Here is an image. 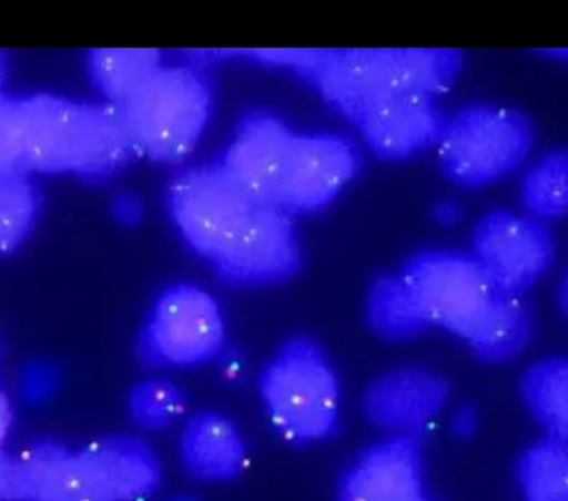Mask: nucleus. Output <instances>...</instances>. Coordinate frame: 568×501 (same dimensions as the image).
<instances>
[{"mask_svg": "<svg viewBox=\"0 0 568 501\" xmlns=\"http://www.w3.org/2000/svg\"><path fill=\"white\" fill-rule=\"evenodd\" d=\"M521 198L530 216L559 218L568 207V153L555 149L536 160L521 180Z\"/></svg>", "mask_w": 568, "mask_h": 501, "instance_id": "19", "label": "nucleus"}, {"mask_svg": "<svg viewBox=\"0 0 568 501\" xmlns=\"http://www.w3.org/2000/svg\"><path fill=\"white\" fill-rule=\"evenodd\" d=\"M449 386L437 372L416 366L390 369L365 389V417L388 434L416 437L445 407Z\"/></svg>", "mask_w": 568, "mask_h": 501, "instance_id": "12", "label": "nucleus"}, {"mask_svg": "<svg viewBox=\"0 0 568 501\" xmlns=\"http://www.w3.org/2000/svg\"><path fill=\"white\" fill-rule=\"evenodd\" d=\"M10 141L17 171H103L131 147L116 106H90L55 99L12 101Z\"/></svg>", "mask_w": 568, "mask_h": 501, "instance_id": "5", "label": "nucleus"}, {"mask_svg": "<svg viewBox=\"0 0 568 501\" xmlns=\"http://www.w3.org/2000/svg\"><path fill=\"white\" fill-rule=\"evenodd\" d=\"M256 392L271 429L290 446L316 444L337 428L339 379L311 336H290L271 352L257 374Z\"/></svg>", "mask_w": 568, "mask_h": 501, "instance_id": "6", "label": "nucleus"}, {"mask_svg": "<svg viewBox=\"0 0 568 501\" xmlns=\"http://www.w3.org/2000/svg\"><path fill=\"white\" fill-rule=\"evenodd\" d=\"M34 212V193L21 175L0 174V254L12 250L22 241Z\"/></svg>", "mask_w": 568, "mask_h": 501, "instance_id": "22", "label": "nucleus"}, {"mask_svg": "<svg viewBox=\"0 0 568 501\" xmlns=\"http://www.w3.org/2000/svg\"><path fill=\"white\" fill-rule=\"evenodd\" d=\"M424 497L423 459L416 437L388 434L342 474L336 501H416Z\"/></svg>", "mask_w": 568, "mask_h": 501, "instance_id": "13", "label": "nucleus"}, {"mask_svg": "<svg viewBox=\"0 0 568 501\" xmlns=\"http://www.w3.org/2000/svg\"><path fill=\"white\" fill-rule=\"evenodd\" d=\"M126 406L136 428L145 432H159L182 418L186 400L182 389L172 380L149 377L131 387Z\"/></svg>", "mask_w": 568, "mask_h": 501, "instance_id": "20", "label": "nucleus"}, {"mask_svg": "<svg viewBox=\"0 0 568 501\" xmlns=\"http://www.w3.org/2000/svg\"><path fill=\"white\" fill-rule=\"evenodd\" d=\"M355 145L336 134H297L271 119L244 125L224 168L242 185L290 215L331 204L359 167Z\"/></svg>", "mask_w": 568, "mask_h": 501, "instance_id": "3", "label": "nucleus"}, {"mask_svg": "<svg viewBox=\"0 0 568 501\" xmlns=\"http://www.w3.org/2000/svg\"><path fill=\"white\" fill-rule=\"evenodd\" d=\"M365 316L381 338L399 341L427 329L395 272L375 279L365 298Z\"/></svg>", "mask_w": 568, "mask_h": 501, "instance_id": "17", "label": "nucleus"}, {"mask_svg": "<svg viewBox=\"0 0 568 501\" xmlns=\"http://www.w3.org/2000/svg\"><path fill=\"white\" fill-rule=\"evenodd\" d=\"M458 50L446 48H347L305 50L306 69L328 103L351 120L384 98L446 92L460 68Z\"/></svg>", "mask_w": 568, "mask_h": 501, "instance_id": "4", "label": "nucleus"}, {"mask_svg": "<svg viewBox=\"0 0 568 501\" xmlns=\"http://www.w3.org/2000/svg\"><path fill=\"white\" fill-rule=\"evenodd\" d=\"M0 67H1V64H0ZM0 75H1V68H0Z\"/></svg>", "mask_w": 568, "mask_h": 501, "instance_id": "26", "label": "nucleus"}, {"mask_svg": "<svg viewBox=\"0 0 568 501\" xmlns=\"http://www.w3.org/2000/svg\"><path fill=\"white\" fill-rule=\"evenodd\" d=\"M115 106L132 149L155 159L175 160L196 142L206 119L209 95L194 72L160 65Z\"/></svg>", "mask_w": 568, "mask_h": 501, "instance_id": "9", "label": "nucleus"}, {"mask_svg": "<svg viewBox=\"0 0 568 501\" xmlns=\"http://www.w3.org/2000/svg\"><path fill=\"white\" fill-rule=\"evenodd\" d=\"M520 395L547 436L567 440L568 362L551 355L531 364L521 375Z\"/></svg>", "mask_w": 568, "mask_h": 501, "instance_id": "16", "label": "nucleus"}, {"mask_svg": "<svg viewBox=\"0 0 568 501\" xmlns=\"http://www.w3.org/2000/svg\"><path fill=\"white\" fill-rule=\"evenodd\" d=\"M532 144V127L519 111L475 103L445 121L435 145L442 171L454 183L476 188L515 170Z\"/></svg>", "mask_w": 568, "mask_h": 501, "instance_id": "8", "label": "nucleus"}, {"mask_svg": "<svg viewBox=\"0 0 568 501\" xmlns=\"http://www.w3.org/2000/svg\"><path fill=\"white\" fill-rule=\"evenodd\" d=\"M112 501H145L160 488L162 464L152 446L134 434L90 442Z\"/></svg>", "mask_w": 568, "mask_h": 501, "instance_id": "15", "label": "nucleus"}, {"mask_svg": "<svg viewBox=\"0 0 568 501\" xmlns=\"http://www.w3.org/2000/svg\"><path fill=\"white\" fill-rule=\"evenodd\" d=\"M10 421V405L6 395L0 390V500H4V481L8 458L4 457L2 448L9 431Z\"/></svg>", "mask_w": 568, "mask_h": 501, "instance_id": "23", "label": "nucleus"}, {"mask_svg": "<svg viewBox=\"0 0 568 501\" xmlns=\"http://www.w3.org/2000/svg\"><path fill=\"white\" fill-rule=\"evenodd\" d=\"M159 67L154 50H101L93 58L94 74L115 104L131 95Z\"/></svg>", "mask_w": 568, "mask_h": 501, "instance_id": "21", "label": "nucleus"}, {"mask_svg": "<svg viewBox=\"0 0 568 501\" xmlns=\"http://www.w3.org/2000/svg\"><path fill=\"white\" fill-rule=\"evenodd\" d=\"M416 501H429V500L424 495V497L417 499Z\"/></svg>", "mask_w": 568, "mask_h": 501, "instance_id": "25", "label": "nucleus"}, {"mask_svg": "<svg viewBox=\"0 0 568 501\" xmlns=\"http://www.w3.org/2000/svg\"><path fill=\"white\" fill-rule=\"evenodd\" d=\"M518 479L525 501H568L567 440L546 436L528 448Z\"/></svg>", "mask_w": 568, "mask_h": 501, "instance_id": "18", "label": "nucleus"}, {"mask_svg": "<svg viewBox=\"0 0 568 501\" xmlns=\"http://www.w3.org/2000/svg\"><path fill=\"white\" fill-rule=\"evenodd\" d=\"M168 501H196L195 499H193L192 497H187V495H179V497H174Z\"/></svg>", "mask_w": 568, "mask_h": 501, "instance_id": "24", "label": "nucleus"}, {"mask_svg": "<svg viewBox=\"0 0 568 501\" xmlns=\"http://www.w3.org/2000/svg\"><path fill=\"white\" fill-rule=\"evenodd\" d=\"M227 324L222 305L205 286L175 280L158 292L134 339L138 361L153 370H184L215 360L224 350Z\"/></svg>", "mask_w": 568, "mask_h": 501, "instance_id": "7", "label": "nucleus"}, {"mask_svg": "<svg viewBox=\"0 0 568 501\" xmlns=\"http://www.w3.org/2000/svg\"><path fill=\"white\" fill-rule=\"evenodd\" d=\"M168 205L184 243L222 285L272 287L301 272L292 215L252 193L224 167L182 174L170 186Z\"/></svg>", "mask_w": 568, "mask_h": 501, "instance_id": "1", "label": "nucleus"}, {"mask_svg": "<svg viewBox=\"0 0 568 501\" xmlns=\"http://www.w3.org/2000/svg\"><path fill=\"white\" fill-rule=\"evenodd\" d=\"M351 122L374 154L398 161L435 144L445 120L436 95L407 91L368 104Z\"/></svg>", "mask_w": 568, "mask_h": 501, "instance_id": "11", "label": "nucleus"}, {"mask_svg": "<svg viewBox=\"0 0 568 501\" xmlns=\"http://www.w3.org/2000/svg\"><path fill=\"white\" fill-rule=\"evenodd\" d=\"M426 327L462 340L478 358L516 357L531 334L523 297L500 293L470 252L424 250L395 270Z\"/></svg>", "mask_w": 568, "mask_h": 501, "instance_id": "2", "label": "nucleus"}, {"mask_svg": "<svg viewBox=\"0 0 568 501\" xmlns=\"http://www.w3.org/2000/svg\"><path fill=\"white\" fill-rule=\"evenodd\" d=\"M178 458L194 480L225 483L246 467L248 451L244 436L227 415L201 409L183 421L178 434Z\"/></svg>", "mask_w": 568, "mask_h": 501, "instance_id": "14", "label": "nucleus"}, {"mask_svg": "<svg viewBox=\"0 0 568 501\" xmlns=\"http://www.w3.org/2000/svg\"><path fill=\"white\" fill-rule=\"evenodd\" d=\"M470 254L500 293L523 297L549 269L555 246L541 221L495 209L475 225Z\"/></svg>", "mask_w": 568, "mask_h": 501, "instance_id": "10", "label": "nucleus"}]
</instances>
